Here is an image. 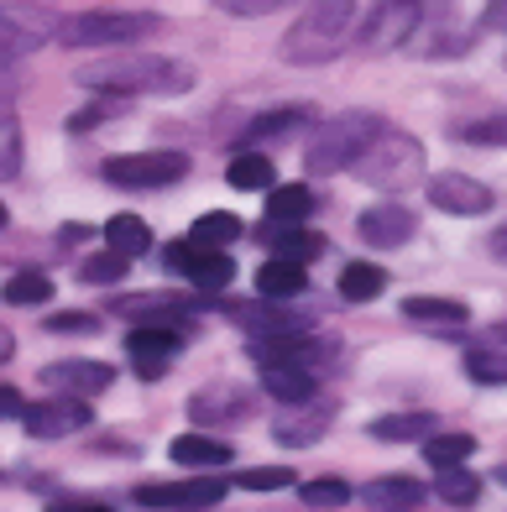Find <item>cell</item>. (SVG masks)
<instances>
[{
	"instance_id": "9c48e42d",
	"label": "cell",
	"mask_w": 507,
	"mask_h": 512,
	"mask_svg": "<svg viewBox=\"0 0 507 512\" xmlns=\"http://www.w3.org/2000/svg\"><path fill=\"white\" fill-rule=\"evenodd\" d=\"M225 502L220 476H189V481H147L136 486V507L147 512H204Z\"/></svg>"
},
{
	"instance_id": "ab89813d",
	"label": "cell",
	"mask_w": 507,
	"mask_h": 512,
	"mask_svg": "<svg viewBox=\"0 0 507 512\" xmlns=\"http://www.w3.org/2000/svg\"><path fill=\"white\" fill-rule=\"evenodd\" d=\"M236 486H246V492H283V486H293V471H283V465H262V471H236Z\"/></svg>"
},
{
	"instance_id": "6da1fadb",
	"label": "cell",
	"mask_w": 507,
	"mask_h": 512,
	"mask_svg": "<svg viewBox=\"0 0 507 512\" xmlns=\"http://www.w3.org/2000/svg\"><path fill=\"white\" fill-rule=\"evenodd\" d=\"M84 89H100L115 100H136V95H183L194 84V68L178 58H157V53H110L79 68Z\"/></svg>"
},
{
	"instance_id": "cb8c5ba5",
	"label": "cell",
	"mask_w": 507,
	"mask_h": 512,
	"mask_svg": "<svg viewBox=\"0 0 507 512\" xmlns=\"http://www.w3.org/2000/svg\"><path fill=\"white\" fill-rule=\"evenodd\" d=\"M309 126V105H283V110H267L257 115V121L246 126V142L257 147V142H283V136H298Z\"/></svg>"
},
{
	"instance_id": "5b68a950",
	"label": "cell",
	"mask_w": 507,
	"mask_h": 512,
	"mask_svg": "<svg viewBox=\"0 0 507 512\" xmlns=\"http://www.w3.org/2000/svg\"><path fill=\"white\" fill-rule=\"evenodd\" d=\"M163 21L152 11H84L74 21H63L58 27V42L68 48H121V42H136V37H152Z\"/></svg>"
},
{
	"instance_id": "f1b7e54d",
	"label": "cell",
	"mask_w": 507,
	"mask_h": 512,
	"mask_svg": "<svg viewBox=\"0 0 507 512\" xmlns=\"http://www.w3.org/2000/svg\"><path fill=\"white\" fill-rule=\"evenodd\" d=\"M476 455V439L471 434H429L424 439V460L434 471H450V465H466Z\"/></svg>"
},
{
	"instance_id": "4316f807",
	"label": "cell",
	"mask_w": 507,
	"mask_h": 512,
	"mask_svg": "<svg viewBox=\"0 0 507 512\" xmlns=\"http://www.w3.org/2000/svg\"><path fill=\"white\" fill-rule=\"evenodd\" d=\"M387 288V272L377 262H345L340 267V298L345 304H366V298H377Z\"/></svg>"
},
{
	"instance_id": "8d00e7d4",
	"label": "cell",
	"mask_w": 507,
	"mask_h": 512,
	"mask_svg": "<svg viewBox=\"0 0 507 512\" xmlns=\"http://www.w3.org/2000/svg\"><path fill=\"white\" fill-rule=\"evenodd\" d=\"M131 272V256L121 251H100V256H89V262H79V283H121V277Z\"/></svg>"
},
{
	"instance_id": "30bf717a",
	"label": "cell",
	"mask_w": 507,
	"mask_h": 512,
	"mask_svg": "<svg viewBox=\"0 0 507 512\" xmlns=\"http://www.w3.org/2000/svg\"><path fill=\"white\" fill-rule=\"evenodd\" d=\"M251 361H262V366H304L319 377V366L335 361L340 356V345L335 340H314V335H251Z\"/></svg>"
},
{
	"instance_id": "603a6c76",
	"label": "cell",
	"mask_w": 507,
	"mask_h": 512,
	"mask_svg": "<svg viewBox=\"0 0 507 512\" xmlns=\"http://www.w3.org/2000/svg\"><path fill=\"white\" fill-rule=\"evenodd\" d=\"M304 288H309V267H298V262L272 256V262L257 267V293L262 298H298Z\"/></svg>"
},
{
	"instance_id": "52a82bcc",
	"label": "cell",
	"mask_w": 507,
	"mask_h": 512,
	"mask_svg": "<svg viewBox=\"0 0 507 512\" xmlns=\"http://www.w3.org/2000/svg\"><path fill=\"white\" fill-rule=\"evenodd\" d=\"M105 183H115V189H168V183L189 178V152H121V157H105L100 168Z\"/></svg>"
},
{
	"instance_id": "4dcf8cb0",
	"label": "cell",
	"mask_w": 507,
	"mask_h": 512,
	"mask_svg": "<svg viewBox=\"0 0 507 512\" xmlns=\"http://www.w3.org/2000/svg\"><path fill=\"white\" fill-rule=\"evenodd\" d=\"M241 236V220L236 215H225V209H210V215H199L194 220V246H204V251H225L230 241Z\"/></svg>"
},
{
	"instance_id": "d6a6232c",
	"label": "cell",
	"mask_w": 507,
	"mask_h": 512,
	"mask_svg": "<svg viewBox=\"0 0 507 512\" xmlns=\"http://www.w3.org/2000/svg\"><path fill=\"white\" fill-rule=\"evenodd\" d=\"M403 314L408 319H419V324H466L471 319V309L466 304H455V298H408L403 304Z\"/></svg>"
},
{
	"instance_id": "f907efd6",
	"label": "cell",
	"mask_w": 507,
	"mask_h": 512,
	"mask_svg": "<svg viewBox=\"0 0 507 512\" xmlns=\"http://www.w3.org/2000/svg\"><path fill=\"white\" fill-rule=\"evenodd\" d=\"M74 512H110V507H74Z\"/></svg>"
},
{
	"instance_id": "ffe728a7",
	"label": "cell",
	"mask_w": 507,
	"mask_h": 512,
	"mask_svg": "<svg viewBox=\"0 0 507 512\" xmlns=\"http://www.w3.org/2000/svg\"><path fill=\"white\" fill-rule=\"evenodd\" d=\"M262 241L272 246V256H283V262H314L319 251H325V236H314L304 225H262Z\"/></svg>"
},
{
	"instance_id": "4fadbf2b",
	"label": "cell",
	"mask_w": 507,
	"mask_h": 512,
	"mask_svg": "<svg viewBox=\"0 0 507 512\" xmlns=\"http://www.w3.org/2000/svg\"><path fill=\"white\" fill-rule=\"evenodd\" d=\"M168 272L189 277L199 288H230V277H236V262H230L225 251H204L194 241H173L168 246Z\"/></svg>"
},
{
	"instance_id": "681fc988",
	"label": "cell",
	"mask_w": 507,
	"mask_h": 512,
	"mask_svg": "<svg viewBox=\"0 0 507 512\" xmlns=\"http://www.w3.org/2000/svg\"><path fill=\"white\" fill-rule=\"evenodd\" d=\"M6 220H11V215H6V204H0V230H6Z\"/></svg>"
},
{
	"instance_id": "ee69618b",
	"label": "cell",
	"mask_w": 507,
	"mask_h": 512,
	"mask_svg": "<svg viewBox=\"0 0 507 512\" xmlns=\"http://www.w3.org/2000/svg\"><path fill=\"white\" fill-rule=\"evenodd\" d=\"M48 330H84V335H95L100 319H95V314H53Z\"/></svg>"
},
{
	"instance_id": "ba28073f",
	"label": "cell",
	"mask_w": 507,
	"mask_h": 512,
	"mask_svg": "<svg viewBox=\"0 0 507 512\" xmlns=\"http://www.w3.org/2000/svg\"><path fill=\"white\" fill-rule=\"evenodd\" d=\"M58 27H63V21L53 11L0 0V63L32 53V48H42V42H58Z\"/></svg>"
},
{
	"instance_id": "f6af8a7d",
	"label": "cell",
	"mask_w": 507,
	"mask_h": 512,
	"mask_svg": "<svg viewBox=\"0 0 507 512\" xmlns=\"http://www.w3.org/2000/svg\"><path fill=\"white\" fill-rule=\"evenodd\" d=\"M481 27H487V32H507V0H487V11H481Z\"/></svg>"
},
{
	"instance_id": "2e32d148",
	"label": "cell",
	"mask_w": 507,
	"mask_h": 512,
	"mask_svg": "<svg viewBox=\"0 0 507 512\" xmlns=\"http://www.w3.org/2000/svg\"><path fill=\"white\" fill-rule=\"evenodd\" d=\"M361 241L366 246H377V251H393L403 241H413V215L403 204H372V209H361Z\"/></svg>"
},
{
	"instance_id": "d590c367",
	"label": "cell",
	"mask_w": 507,
	"mask_h": 512,
	"mask_svg": "<svg viewBox=\"0 0 507 512\" xmlns=\"http://www.w3.org/2000/svg\"><path fill=\"white\" fill-rule=\"evenodd\" d=\"M325 424H330V413H309V418H278V429H272V439L278 445H314L319 434H325Z\"/></svg>"
},
{
	"instance_id": "f546056e",
	"label": "cell",
	"mask_w": 507,
	"mask_h": 512,
	"mask_svg": "<svg viewBox=\"0 0 507 512\" xmlns=\"http://www.w3.org/2000/svg\"><path fill=\"white\" fill-rule=\"evenodd\" d=\"M251 324V335H309V314H298L288 304H267L246 319Z\"/></svg>"
},
{
	"instance_id": "d4e9b609",
	"label": "cell",
	"mask_w": 507,
	"mask_h": 512,
	"mask_svg": "<svg viewBox=\"0 0 507 512\" xmlns=\"http://www.w3.org/2000/svg\"><path fill=\"white\" fill-rule=\"evenodd\" d=\"M314 215V194L304 183H278L267 194V225H304Z\"/></svg>"
},
{
	"instance_id": "5bb4252c",
	"label": "cell",
	"mask_w": 507,
	"mask_h": 512,
	"mask_svg": "<svg viewBox=\"0 0 507 512\" xmlns=\"http://www.w3.org/2000/svg\"><path fill=\"white\" fill-rule=\"evenodd\" d=\"M115 382V366H105V361H53V366H42V387H53V392H63V398H100V392Z\"/></svg>"
},
{
	"instance_id": "8fae6325",
	"label": "cell",
	"mask_w": 507,
	"mask_h": 512,
	"mask_svg": "<svg viewBox=\"0 0 507 512\" xmlns=\"http://www.w3.org/2000/svg\"><path fill=\"white\" fill-rule=\"evenodd\" d=\"M89 403L84 398H63V392H53V398L42 403H27V413H21V424H27L32 439H63L74 429H89Z\"/></svg>"
},
{
	"instance_id": "816d5d0a",
	"label": "cell",
	"mask_w": 507,
	"mask_h": 512,
	"mask_svg": "<svg viewBox=\"0 0 507 512\" xmlns=\"http://www.w3.org/2000/svg\"><path fill=\"white\" fill-rule=\"evenodd\" d=\"M497 481H502V486H507V465H502V471H497Z\"/></svg>"
},
{
	"instance_id": "ac0fdd59",
	"label": "cell",
	"mask_w": 507,
	"mask_h": 512,
	"mask_svg": "<svg viewBox=\"0 0 507 512\" xmlns=\"http://www.w3.org/2000/svg\"><path fill=\"white\" fill-rule=\"evenodd\" d=\"M361 502L372 507V512H413V507H424V481H413V476L366 481L361 486Z\"/></svg>"
},
{
	"instance_id": "44dd1931",
	"label": "cell",
	"mask_w": 507,
	"mask_h": 512,
	"mask_svg": "<svg viewBox=\"0 0 507 512\" xmlns=\"http://www.w3.org/2000/svg\"><path fill=\"white\" fill-rule=\"evenodd\" d=\"M168 455L178 465H194V471H215V465H230L236 450H230L225 439H215V434H178L168 445Z\"/></svg>"
},
{
	"instance_id": "9a60e30c",
	"label": "cell",
	"mask_w": 507,
	"mask_h": 512,
	"mask_svg": "<svg viewBox=\"0 0 507 512\" xmlns=\"http://www.w3.org/2000/svg\"><path fill=\"white\" fill-rule=\"evenodd\" d=\"M429 199H434V209H445V215H487L492 209V189L466 178V173H434Z\"/></svg>"
},
{
	"instance_id": "e575fe53",
	"label": "cell",
	"mask_w": 507,
	"mask_h": 512,
	"mask_svg": "<svg viewBox=\"0 0 507 512\" xmlns=\"http://www.w3.org/2000/svg\"><path fill=\"white\" fill-rule=\"evenodd\" d=\"M434 492H440V502H450V507H471L481 497V481L466 471V465H450V471H440V481H434Z\"/></svg>"
},
{
	"instance_id": "8992f818",
	"label": "cell",
	"mask_w": 507,
	"mask_h": 512,
	"mask_svg": "<svg viewBox=\"0 0 507 512\" xmlns=\"http://www.w3.org/2000/svg\"><path fill=\"white\" fill-rule=\"evenodd\" d=\"M450 0H377L361 21V48L372 53H393L424 27L429 16H445Z\"/></svg>"
},
{
	"instance_id": "7a4b0ae2",
	"label": "cell",
	"mask_w": 507,
	"mask_h": 512,
	"mask_svg": "<svg viewBox=\"0 0 507 512\" xmlns=\"http://www.w3.org/2000/svg\"><path fill=\"white\" fill-rule=\"evenodd\" d=\"M382 131H387L382 115H372V110H340V115H330L325 126H314L309 147H304V168L314 178L356 168V162L366 157V147H372Z\"/></svg>"
},
{
	"instance_id": "b9f144b4",
	"label": "cell",
	"mask_w": 507,
	"mask_h": 512,
	"mask_svg": "<svg viewBox=\"0 0 507 512\" xmlns=\"http://www.w3.org/2000/svg\"><path fill=\"white\" fill-rule=\"evenodd\" d=\"M126 105H131V100H115V95H110V100H100V105H84L79 115H68V131H89V126L110 121V115H121Z\"/></svg>"
},
{
	"instance_id": "1f68e13d",
	"label": "cell",
	"mask_w": 507,
	"mask_h": 512,
	"mask_svg": "<svg viewBox=\"0 0 507 512\" xmlns=\"http://www.w3.org/2000/svg\"><path fill=\"white\" fill-rule=\"evenodd\" d=\"M105 241H110V251H121V256H142L152 246V230H147V220H136V215H115L105 225Z\"/></svg>"
},
{
	"instance_id": "f35d334b",
	"label": "cell",
	"mask_w": 507,
	"mask_h": 512,
	"mask_svg": "<svg viewBox=\"0 0 507 512\" xmlns=\"http://www.w3.org/2000/svg\"><path fill=\"white\" fill-rule=\"evenodd\" d=\"M21 173V126L16 115H0V178Z\"/></svg>"
},
{
	"instance_id": "836d02e7",
	"label": "cell",
	"mask_w": 507,
	"mask_h": 512,
	"mask_svg": "<svg viewBox=\"0 0 507 512\" xmlns=\"http://www.w3.org/2000/svg\"><path fill=\"white\" fill-rule=\"evenodd\" d=\"M466 377L481 387H507V351H492V345L466 351Z\"/></svg>"
},
{
	"instance_id": "83f0119b",
	"label": "cell",
	"mask_w": 507,
	"mask_h": 512,
	"mask_svg": "<svg viewBox=\"0 0 507 512\" xmlns=\"http://www.w3.org/2000/svg\"><path fill=\"white\" fill-rule=\"evenodd\" d=\"M434 418L429 413H387V418H372V439H387V445H403V439H429Z\"/></svg>"
},
{
	"instance_id": "7dc6e473",
	"label": "cell",
	"mask_w": 507,
	"mask_h": 512,
	"mask_svg": "<svg viewBox=\"0 0 507 512\" xmlns=\"http://www.w3.org/2000/svg\"><path fill=\"white\" fill-rule=\"evenodd\" d=\"M487 246H492L497 262H507V225H497V230H492V241H487Z\"/></svg>"
},
{
	"instance_id": "d6986e66",
	"label": "cell",
	"mask_w": 507,
	"mask_h": 512,
	"mask_svg": "<svg viewBox=\"0 0 507 512\" xmlns=\"http://www.w3.org/2000/svg\"><path fill=\"white\" fill-rule=\"evenodd\" d=\"M262 387H267V398H278V403H298V408H309L314 403V392H319V377L304 366H262Z\"/></svg>"
},
{
	"instance_id": "c3c4849f",
	"label": "cell",
	"mask_w": 507,
	"mask_h": 512,
	"mask_svg": "<svg viewBox=\"0 0 507 512\" xmlns=\"http://www.w3.org/2000/svg\"><path fill=\"white\" fill-rule=\"evenodd\" d=\"M11 95H16V74H11L6 63H0V100H11Z\"/></svg>"
},
{
	"instance_id": "484cf974",
	"label": "cell",
	"mask_w": 507,
	"mask_h": 512,
	"mask_svg": "<svg viewBox=\"0 0 507 512\" xmlns=\"http://www.w3.org/2000/svg\"><path fill=\"white\" fill-rule=\"evenodd\" d=\"M0 298L16 309H37V304H53V277L37 272V267H21L6 277V288H0Z\"/></svg>"
},
{
	"instance_id": "60d3db41",
	"label": "cell",
	"mask_w": 507,
	"mask_h": 512,
	"mask_svg": "<svg viewBox=\"0 0 507 512\" xmlns=\"http://www.w3.org/2000/svg\"><path fill=\"white\" fill-rule=\"evenodd\" d=\"M298 497H304L309 507H345V502H351V486H345V481H304V486H298Z\"/></svg>"
},
{
	"instance_id": "74e56055",
	"label": "cell",
	"mask_w": 507,
	"mask_h": 512,
	"mask_svg": "<svg viewBox=\"0 0 507 512\" xmlns=\"http://www.w3.org/2000/svg\"><path fill=\"white\" fill-rule=\"evenodd\" d=\"M460 142H471V147H507V110L481 115V121L460 126Z\"/></svg>"
},
{
	"instance_id": "7402d4cb",
	"label": "cell",
	"mask_w": 507,
	"mask_h": 512,
	"mask_svg": "<svg viewBox=\"0 0 507 512\" xmlns=\"http://www.w3.org/2000/svg\"><path fill=\"white\" fill-rule=\"evenodd\" d=\"M225 183L241 194H272L278 189V168H272V157H262V152H241L225 168Z\"/></svg>"
},
{
	"instance_id": "bcb514c9",
	"label": "cell",
	"mask_w": 507,
	"mask_h": 512,
	"mask_svg": "<svg viewBox=\"0 0 507 512\" xmlns=\"http://www.w3.org/2000/svg\"><path fill=\"white\" fill-rule=\"evenodd\" d=\"M21 413H27V403H21V392L0 382V418H21Z\"/></svg>"
},
{
	"instance_id": "7c38bea8",
	"label": "cell",
	"mask_w": 507,
	"mask_h": 512,
	"mask_svg": "<svg viewBox=\"0 0 507 512\" xmlns=\"http://www.w3.org/2000/svg\"><path fill=\"white\" fill-rule=\"evenodd\" d=\"M126 351H131V366L142 371V377H163V366H173L178 351H183V335L173 324H131Z\"/></svg>"
},
{
	"instance_id": "e0dca14e",
	"label": "cell",
	"mask_w": 507,
	"mask_h": 512,
	"mask_svg": "<svg viewBox=\"0 0 507 512\" xmlns=\"http://www.w3.org/2000/svg\"><path fill=\"white\" fill-rule=\"evenodd\" d=\"M189 413L204 429H225V424H236V418L251 413V392L246 387H204V392H194Z\"/></svg>"
},
{
	"instance_id": "7bdbcfd3",
	"label": "cell",
	"mask_w": 507,
	"mask_h": 512,
	"mask_svg": "<svg viewBox=\"0 0 507 512\" xmlns=\"http://www.w3.org/2000/svg\"><path fill=\"white\" fill-rule=\"evenodd\" d=\"M220 11H230V16H267V11H278V6H288V0H215Z\"/></svg>"
},
{
	"instance_id": "3957f363",
	"label": "cell",
	"mask_w": 507,
	"mask_h": 512,
	"mask_svg": "<svg viewBox=\"0 0 507 512\" xmlns=\"http://www.w3.org/2000/svg\"><path fill=\"white\" fill-rule=\"evenodd\" d=\"M356 27V0H309V11L283 32V63H325Z\"/></svg>"
},
{
	"instance_id": "277c9868",
	"label": "cell",
	"mask_w": 507,
	"mask_h": 512,
	"mask_svg": "<svg viewBox=\"0 0 507 512\" xmlns=\"http://www.w3.org/2000/svg\"><path fill=\"white\" fill-rule=\"evenodd\" d=\"M356 173H361V183L387 189V194L413 189V183H424V147L413 142L408 131H393V126H387L377 142L366 147V157L356 162Z\"/></svg>"
}]
</instances>
